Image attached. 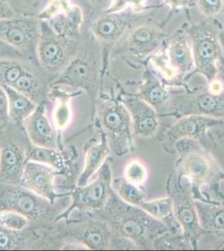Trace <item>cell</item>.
<instances>
[{"label": "cell", "mask_w": 224, "mask_h": 251, "mask_svg": "<svg viewBox=\"0 0 224 251\" xmlns=\"http://www.w3.org/2000/svg\"><path fill=\"white\" fill-rule=\"evenodd\" d=\"M174 153L177 154L175 171L190 182L195 199H203L204 188L219 196L224 169L200 142L191 138L177 141L174 145Z\"/></svg>", "instance_id": "1"}, {"label": "cell", "mask_w": 224, "mask_h": 251, "mask_svg": "<svg viewBox=\"0 0 224 251\" xmlns=\"http://www.w3.org/2000/svg\"><path fill=\"white\" fill-rule=\"evenodd\" d=\"M104 208L113 234L130 240L138 250H153L155 240L169 230L168 226L141 207L123 202L114 190Z\"/></svg>", "instance_id": "2"}, {"label": "cell", "mask_w": 224, "mask_h": 251, "mask_svg": "<svg viewBox=\"0 0 224 251\" xmlns=\"http://www.w3.org/2000/svg\"><path fill=\"white\" fill-rule=\"evenodd\" d=\"M166 190L173 202V213L183 234L196 250L197 241L205 232L199 225L195 197L190 182L173 172L167 180Z\"/></svg>", "instance_id": "3"}, {"label": "cell", "mask_w": 224, "mask_h": 251, "mask_svg": "<svg viewBox=\"0 0 224 251\" xmlns=\"http://www.w3.org/2000/svg\"><path fill=\"white\" fill-rule=\"evenodd\" d=\"M99 123L111 149L117 156L135 150L131 116L121 100H103L99 106Z\"/></svg>", "instance_id": "4"}, {"label": "cell", "mask_w": 224, "mask_h": 251, "mask_svg": "<svg viewBox=\"0 0 224 251\" xmlns=\"http://www.w3.org/2000/svg\"><path fill=\"white\" fill-rule=\"evenodd\" d=\"M187 115H202L224 120V92L211 93L207 88L197 92H174L161 117L176 118Z\"/></svg>", "instance_id": "5"}, {"label": "cell", "mask_w": 224, "mask_h": 251, "mask_svg": "<svg viewBox=\"0 0 224 251\" xmlns=\"http://www.w3.org/2000/svg\"><path fill=\"white\" fill-rule=\"evenodd\" d=\"M112 181L111 165L105 163L92 182L84 186H77L71 192V206L58 216L56 220L67 219L75 209L91 212L103 209L113 193Z\"/></svg>", "instance_id": "6"}, {"label": "cell", "mask_w": 224, "mask_h": 251, "mask_svg": "<svg viewBox=\"0 0 224 251\" xmlns=\"http://www.w3.org/2000/svg\"><path fill=\"white\" fill-rule=\"evenodd\" d=\"M195 72L207 83L218 78L222 66L221 46L215 32L207 26H198L190 32Z\"/></svg>", "instance_id": "7"}, {"label": "cell", "mask_w": 224, "mask_h": 251, "mask_svg": "<svg viewBox=\"0 0 224 251\" xmlns=\"http://www.w3.org/2000/svg\"><path fill=\"white\" fill-rule=\"evenodd\" d=\"M224 123V119L202 115H187L177 120L162 132L160 140L165 151L174 153V145L183 138L199 141L201 145L204 143L207 132L216 126Z\"/></svg>", "instance_id": "8"}, {"label": "cell", "mask_w": 224, "mask_h": 251, "mask_svg": "<svg viewBox=\"0 0 224 251\" xmlns=\"http://www.w3.org/2000/svg\"><path fill=\"white\" fill-rule=\"evenodd\" d=\"M60 173L50 166L27 161L20 185L46 200L50 204H54L57 199L70 195L60 194L55 189L54 179Z\"/></svg>", "instance_id": "9"}, {"label": "cell", "mask_w": 224, "mask_h": 251, "mask_svg": "<svg viewBox=\"0 0 224 251\" xmlns=\"http://www.w3.org/2000/svg\"><path fill=\"white\" fill-rule=\"evenodd\" d=\"M40 23L34 18L16 17L0 21V39L14 46L24 54L37 46Z\"/></svg>", "instance_id": "10"}, {"label": "cell", "mask_w": 224, "mask_h": 251, "mask_svg": "<svg viewBox=\"0 0 224 251\" xmlns=\"http://www.w3.org/2000/svg\"><path fill=\"white\" fill-rule=\"evenodd\" d=\"M65 39L52 29L50 25L40 21V33L38 40V60L43 68L54 72L65 68L67 60Z\"/></svg>", "instance_id": "11"}, {"label": "cell", "mask_w": 224, "mask_h": 251, "mask_svg": "<svg viewBox=\"0 0 224 251\" xmlns=\"http://www.w3.org/2000/svg\"><path fill=\"white\" fill-rule=\"evenodd\" d=\"M131 116L134 136L150 138L157 135L160 117L153 106L137 96L122 95L121 99Z\"/></svg>", "instance_id": "12"}, {"label": "cell", "mask_w": 224, "mask_h": 251, "mask_svg": "<svg viewBox=\"0 0 224 251\" xmlns=\"http://www.w3.org/2000/svg\"><path fill=\"white\" fill-rule=\"evenodd\" d=\"M44 201L46 200L24 188L11 187L0 193V206L2 209L20 212L29 220L42 215L45 208Z\"/></svg>", "instance_id": "13"}, {"label": "cell", "mask_w": 224, "mask_h": 251, "mask_svg": "<svg viewBox=\"0 0 224 251\" xmlns=\"http://www.w3.org/2000/svg\"><path fill=\"white\" fill-rule=\"evenodd\" d=\"M26 133L33 145L56 149V133L41 104L24 122Z\"/></svg>", "instance_id": "14"}, {"label": "cell", "mask_w": 224, "mask_h": 251, "mask_svg": "<svg viewBox=\"0 0 224 251\" xmlns=\"http://www.w3.org/2000/svg\"><path fill=\"white\" fill-rule=\"evenodd\" d=\"M25 151L14 143L0 147V180L9 185H20L25 165Z\"/></svg>", "instance_id": "15"}, {"label": "cell", "mask_w": 224, "mask_h": 251, "mask_svg": "<svg viewBox=\"0 0 224 251\" xmlns=\"http://www.w3.org/2000/svg\"><path fill=\"white\" fill-rule=\"evenodd\" d=\"M173 92L172 86H168L148 71L144 73L143 80L138 87L136 96L153 106L159 117H161Z\"/></svg>", "instance_id": "16"}, {"label": "cell", "mask_w": 224, "mask_h": 251, "mask_svg": "<svg viewBox=\"0 0 224 251\" xmlns=\"http://www.w3.org/2000/svg\"><path fill=\"white\" fill-rule=\"evenodd\" d=\"M164 36L163 33L154 27L139 26L128 39V50L136 57H146L158 50Z\"/></svg>", "instance_id": "17"}, {"label": "cell", "mask_w": 224, "mask_h": 251, "mask_svg": "<svg viewBox=\"0 0 224 251\" xmlns=\"http://www.w3.org/2000/svg\"><path fill=\"white\" fill-rule=\"evenodd\" d=\"M94 79V71L91 64L82 58L71 60L63 69L60 75L54 80L53 85L90 88Z\"/></svg>", "instance_id": "18"}, {"label": "cell", "mask_w": 224, "mask_h": 251, "mask_svg": "<svg viewBox=\"0 0 224 251\" xmlns=\"http://www.w3.org/2000/svg\"><path fill=\"white\" fill-rule=\"evenodd\" d=\"M110 152L111 147L107 137L102 132L100 135V142L92 144L85 151V162L82 171L78 177L77 185L84 186L87 184L91 177L97 174L104 165Z\"/></svg>", "instance_id": "19"}, {"label": "cell", "mask_w": 224, "mask_h": 251, "mask_svg": "<svg viewBox=\"0 0 224 251\" xmlns=\"http://www.w3.org/2000/svg\"><path fill=\"white\" fill-rule=\"evenodd\" d=\"M128 20L118 14H106L97 18L91 25L94 35L105 43L119 40L127 29Z\"/></svg>", "instance_id": "20"}, {"label": "cell", "mask_w": 224, "mask_h": 251, "mask_svg": "<svg viewBox=\"0 0 224 251\" xmlns=\"http://www.w3.org/2000/svg\"><path fill=\"white\" fill-rule=\"evenodd\" d=\"M195 207L199 225L205 232L224 230V203L203 199H195Z\"/></svg>", "instance_id": "21"}, {"label": "cell", "mask_w": 224, "mask_h": 251, "mask_svg": "<svg viewBox=\"0 0 224 251\" xmlns=\"http://www.w3.org/2000/svg\"><path fill=\"white\" fill-rule=\"evenodd\" d=\"M167 54L171 66L182 77L194 68L193 49L183 36H177L171 41Z\"/></svg>", "instance_id": "22"}, {"label": "cell", "mask_w": 224, "mask_h": 251, "mask_svg": "<svg viewBox=\"0 0 224 251\" xmlns=\"http://www.w3.org/2000/svg\"><path fill=\"white\" fill-rule=\"evenodd\" d=\"M52 29L65 40L76 37L84 21V15L79 6L73 5L60 17L52 20Z\"/></svg>", "instance_id": "23"}, {"label": "cell", "mask_w": 224, "mask_h": 251, "mask_svg": "<svg viewBox=\"0 0 224 251\" xmlns=\"http://www.w3.org/2000/svg\"><path fill=\"white\" fill-rule=\"evenodd\" d=\"M141 208L150 214V216L160 220L168 226L170 231L182 230L174 216L173 202L168 195L155 200H146L141 205Z\"/></svg>", "instance_id": "24"}, {"label": "cell", "mask_w": 224, "mask_h": 251, "mask_svg": "<svg viewBox=\"0 0 224 251\" xmlns=\"http://www.w3.org/2000/svg\"><path fill=\"white\" fill-rule=\"evenodd\" d=\"M113 233L107 222H94L85 228L81 236L82 245L87 250H107L111 248Z\"/></svg>", "instance_id": "25"}, {"label": "cell", "mask_w": 224, "mask_h": 251, "mask_svg": "<svg viewBox=\"0 0 224 251\" xmlns=\"http://www.w3.org/2000/svg\"><path fill=\"white\" fill-rule=\"evenodd\" d=\"M3 87L9 99V119L14 123H23L37 107V105L31 98L11 86H3Z\"/></svg>", "instance_id": "26"}, {"label": "cell", "mask_w": 224, "mask_h": 251, "mask_svg": "<svg viewBox=\"0 0 224 251\" xmlns=\"http://www.w3.org/2000/svg\"><path fill=\"white\" fill-rule=\"evenodd\" d=\"M112 188L117 196L128 204L141 207L147 200V193L143 186L135 185L123 177L113 179Z\"/></svg>", "instance_id": "27"}, {"label": "cell", "mask_w": 224, "mask_h": 251, "mask_svg": "<svg viewBox=\"0 0 224 251\" xmlns=\"http://www.w3.org/2000/svg\"><path fill=\"white\" fill-rule=\"evenodd\" d=\"M26 162L31 161L50 166L59 172L65 169V161L56 149L33 145L25 151Z\"/></svg>", "instance_id": "28"}, {"label": "cell", "mask_w": 224, "mask_h": 251, "mask_svg": "<svg viewBox=\"0 0 224 251\" xmlns=\"http://www.w3.org/2000/svg\"><path fill=\"white\" fill-rule=\"evenodd\" d=\"M153 250L165 251V250H182L188 251L193 250V246L182 230L179 231L165 232L158 237L153 244Z\"/></svg>", "instance_id": "29"}, {"label": "cell", "mask_w": 224, "mask_h": 251, "mask_svg": "<svg viewBox=\"0 0 224 251\" xmlns=\"http://www.w3.org/2000/svg\"><path fill=\"white\" fill-rule=\"evenodd\" d=\"M27 70L20 60H0V85L12 87Z\"/></svg>", "instance_id": "30"}, {"label": "cell", "mask_w": 224, "mask_h": 251, "mask_svg": "<svg viewBox=\"0 0 224 251\" xmlns=\"http://www.w3.org/2000/svg\"><path fill=\"white\" fill-rule=\"evenodd\" d=\"M202 146L210 151L221 165L224 160V123L208 131Z\"/></svg>", "instance_id": "31"}, {"label": "cell", "mask_w": 224, "mask_h": 251, "mask_svg": "<svg viewBox=\"0 0 224 251\" xmlns=\"http://www.w3.org/2000/svg\"><path fill=\"white\" fill-rule=\"evenodd\" d=\"M150 64L159 74L168 82L180 80L182 76L172 67L168 60V54L162 50H157L150 58Z\"/></svg>", "instance_id": "32"}, {"label": "cell", "mask_w": 224, "mask_h": 251, "mask_svg": "<svg viewBox=\"0 0 224 251\" xmlns=\"http://www.w3.org/2000/svg\"><path fill=\"white\" fill-rule=\"evenodd\" d=\"M72 117L71 97L66 95H60L56 98V104L53 111V121L55 128L62 131L71 123Z\"/></svg>", "instance_id": "33"}, {"label": "cell", "mask_w": 224, "mask_h": 251, "mask_svg": "<svg viewBox=\"0 0 224 251\" xmlns=\"http://www.w3.org/2000/svg\"><path fill=\"white\" fill-rule=\"evenodd\" d=\"M148 166L138 158L131 159L125 164L123 170V177L135 185L143 186L148 178Z\"/></svg>", "instance_id": "34"}, {"label": "cell", "mask_w": 224, "mask_h": 251, "mask_svg": "<svg viewBox=\"0 0 224 251\" xmlns=\"http://www.w3.org/2000/svg\"><path fill=\"white\" fill-rule=\"evenodd\" d=\"M29 219L20 212L12 209L0 211V226L14 232H20L27 228Z\"/></svg>", "instance_id": "35"}, {"label": "cell", "mask_w": 224, "mask_h": 251, "mask_svg": "<svg viewBox=\"0 0 224 251\" xmlns=\"http://www.w3.org/2000/svg\"><path fill=\"white\" fill-rule=\"evenodd\" d=\"M12 87L26 95L34 101L35 97H37L40 92V80L28 69Z\"/></svg>", "instance_id": "36"}, {"label": "cell", "mask_w": 224, "mask_h": 251, "mask_svg": "<svg viewBox=\"0 0 224 251\" xmlns=\"http://www.w3.org/2000/svg\"><path fill=\"white\" fill-rule=\"evenodd\" d=\"M72 5L71 0H50L38 18L44 22L52 21L64 15Z\"/></svg>", "instance_id": "37"}, {"label": "cell", "mask_w": 224, "mask_h": 251, "mask_svg": "<svg viewBox=\"0 0 224 251\" xmlns=\"http://www.w3.org/2000/svg\"><path fill=\"white\" fill-rule=\"evenodd\" d=\"M196 250L224 251V230L203 232L197 241Z\"/></svg>", "instance_id": "38"}, {"label": "cell", "mask_w": 224, "mask_h": 251, "mask_svg": "<svg viewBox=\"0 0 224 251\" xmlns=\"http://www.w3.org/2000/svg\"><path fill=\"white\" fill-rule=\"evenodd\" d=\"M148 0H111V4L105 10L106 14H118L124 11L128 7H131L136 14L141 13L145 9Z\"/></svg>", "instance_id": "39"}, {"label": "cell", "mask_w": 224, "mask_h": 251, "mask_svg": "<svg viewBox=\"0 0 224 251\" xmlns=\"http://www.w3.org/2000/svg\"><path fill=\"white\" fill-rule=\"evenodd\" d=\"M223 3V0H199L198 5L201 14L207 17H211L221 11Z\"/></svg>", "instance_id": "40"}, {"label": "cell", "mask_w": 224, "mask_h": 251, "mask_svg": "<svg viewBox=\"0 0 224 251\" xmlns=\"http://www.w3.org/2000/svg\"><path fill=\"white\" fill-rule=\"evenodd\" d=\"M25 54L0 39V60H24Z\"/></svg>", "instance_id": "41"}, {"label": "cell", "mask_w": 224, "mask_h": 251, "mask_svg": "<svg viewBox=\"0 0 224 251\" xmlns=\"http://www.w3.org/2000/svg\"><path fill=\"white\" fill-rule=\"evenodd\" d=\"M9 119V99L5 90L0 85V125L7 123Z\"/></svg>", "instance_id": "42"}, {"label": "cell", "mask_w": 224, "mask_h": 251, "mask_svg": "<svg viewBox=\"0 0 224 251\" xmlns=\"http://www.w3.org/2000/svg\"><path fill=\"white\" fill-rule=\"evenodd\" d=\"M13 232L0 226V251L13 249L15 242L12 235Z\"/></svg>", "instance_id": "43"}, {"label": "cell", "mask_w": 224, "mask_h": 251, "mask_svg": "<svg viewBox=\"0 0 224 251\" xmlns=\"http://www.w3.org/2000/svg\"><path fill=\"white\" fill-rule=\"evenodd\" d=\"M16 13L7 0H0V21L9 20L16 17Z\"/></svg>", "instance_id": "44"}, {"label": "cell", "mask_w": 224, "mask_h": 251, "mask_svg": "<svg viewBox=\"0 0 224 251\" xmlns=\"http://www.w3.org/2000/svg\"><path fill=\"white\" fill-rule=\"evenodd\" d=\"M207 90L214 95H220L224 92V84L219 78H216L214 80L208 82Z\"/></svg>", "instance_id": "45"}, {"label": "cell", "mask_w": 224, "mask_h": 251, "mask_svg": "<svg viewBox=\"0 0 224 251\" xmlns=\"http://www.w3.org/2000/svg\"><path fill=\"white\" fill-rule=\"evenodd\" d=\"M162 1L164 4L173 9H183L185 7H187L190 2V0H162Z\"/></svg>", "instance_id": "46"}, {"label": "cell", "mask_w": 224, "mask_h": 251, "mask_svg": "<svg viewBox=\"0 0 224 251\" xmlns=\"http://www.w3.org/2000/svg\"><path fill=\"white\" fill-rule=\"evenodd\" d=\"M218 78H219L224 84V62L222 63L221 68H220V71H219Z\"/></svg>", "instance_id": "47"}, {"label": "cell", "mask_w": 224, "mask_h": 251, "mask_svg": "<svg viewBox=\"0 0 224 251\" xmlns=\"http://www.w3.org/2000/svg\"><path fill=\"white\" fill-rule=\"evenodd\" d=\"M94 1H96L97 3H101V2H104L105 0H94Z\"/></svg>", "instance_id": "48"}, {"label": "cell", "mask_w": 224, "mask_h": 251, "mask_svg": "<svg viewBox=\"0 0 224 251\" xmlns=\"http://www.w3.org/2000/svg\"><path fill=\"white\" fill-rule=\"evenodd\" d=\"M222 203H224V202H222Z\"/></svg>", "instance_id": "49"}, {"label": "cell", "mask_w": 224, "mask_h": 251, "mask_svg": "<svg viewBox=\"0 0 224 251\" xmlns=\"http://www.w3.org/2000/svg\"><path fill=\"white\" fill-rule=\"evenodd\" d=\"M0 147H1V146H0Z\"/></svg>", "instance_id": "50"}]
</instances>
